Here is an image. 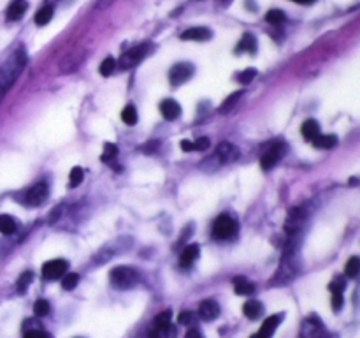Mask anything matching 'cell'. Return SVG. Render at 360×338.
<instances>
[{
    "instance_id": "7",
    "label": "cell",
    "mask_w": 360,
    "mask_h": 338,
    "mask_svg": "<svg viewBox=\"0 0 360 338\" xmlns=\"http://www.w3.org/2000/svg\"><path fill=\"white\" fill-rule=\"evenodd\" d=\"M306 210L304 208H292L286 217V222H285V229L290 236H296V234L301 231L302 226L306 222Z\"/></svg>"
},
{
    "instance_id": "32",
    "label": "cell",
    "mask_w": 360,
    "mask_h": 338,
    "mask_svg": "<svg viewBox=\"0 0 360 338\" xmlns=\"http://www.w3.org/2000/svg\"><path fill=\"white\" fill-rule=\"evenodd\" d=\"M34 280V273L32 271H25L20 278H18V282H16V289H18V293H25L26 289H28V286H30V282Z\"/></svg>"
},
{
    "instance_id": "5",
    "label": "cell",
    "mask_w": 360,
    "mask_h": 338,
    "mask_svg": "<svg viewBox=\"0 0 360 338\" xmlns=\"http://www.w3.org/2000/svg\"><path fill=\"white\" fill-rule=\"evenodd\" d=\"M236 222L228 215H220L213 224V236L216 240H228L236 234Z\"/></svg>"
},
{
    "instance_id": "27",
    "label": "cell",
    "mask_w": 360,
    "mask_h": 338,
    "mask_svg": "<svg viewBox=\"0 0 360 338\" xmlns=\"http://www.w3.org/2000/svg\"><path fill=\"white\" fill-rule=\"evenodd\" d=\"M358 271H360L358 257L357 256L350 257V259H348V263H346V266H344V273H346V276H350V278H355V276L358 275Z\"/></svg>"
},
{
    "instance_id": "4",
    "label": "cell",
    "mask_w": 360,
    "mask_h": 338,
    "mask_svg": "<svg viewBox=\"0 0 360 338\" xmlns=\"http://www.w3.org/2000/svg\"><path fill=\"white\" fill-rule=\"evenodd\" d=\"M149 51H151V46H149V42L139 44V46H136V48H130L128 51H125L123 55H121V59H120V62H118V65H120V69H123V71L136 67L137 64L143 62L144 57H146Z\"/></svg>"
},
{
    "instance_id": "22",
    "label": "cell",
    "mask_w": 360,
    "mask_h": 338,
    "mask_svg": "<svg viewBox=\"0 0 360 338\" xmlns=\"http://www.w3.org/2000/svg\"><path fill=\"white\" fill-rule=\"evenodd\" d=\"M301 132L304 137H308L309 141H313L315 137L320 134V125L315 120H306L304 124L301 125Z\"/></svg>"
},
{
    "instance_id": "12",
    "label": "cell",
    "mask_w": 360,
    "mask_h": 338,
    "mask_svg": "<svg viewBox=\"0 0 360 338\" xmlns=\"http://www.w3.org/2000/svg\"><path fill=\"white\" fill-rule=\"evenodd\" d=\"M160 113H162V117L166 118V120L172 122L181 115V106H179L174 99H163V101L160 102Z\"/></svg>"
},
{
    "instance_id": "15",
    "label": "cell",
    "mask_w": 360,
    "mask_h": 338,
    "mask_svg": "<svg viewBox=\"0 0 360 338\" xmlns=\"http://www.w3.org/2000/svg\"><path fill=\"white\" fill-rule=\"evenodd\" d=\"M26 9H28L26 0H14V2L9 6V9H7V20L18 21L20 18H23V14L26 13Z\"/></svg>"
},
{
    "instance_id": "25",
    "label": "cell",
    "mask_w": 360,
    "mask_h": 338,
    "mask_svg": "<svg viewBox=\"0 0 360 338\" xmlns=\"http://www.w3.org/2000/svg\"><path fill=\"white\" fill-rule=\"evenodd\" d=\"M171 317H172V314L169 312V310L158 314V316L155 317V322H153V328L155 329H169V328H172Z\"/></svg>"
},
{
    "instance_id": "26",
    "label": "cell",
    "mask_w": 360,
    "mask_h": 338,
    "mask_svg": "<svg viewBox=\"0 0 360 338\" xmlns=\"http://www.w3.org/2000/svg\"><path fill=\"white\" fill-rule=\"evenodd\" d=\"M121 120L125 122L127 125H136L137 124V109L134 107L132 104H128V106H125L123 107V111H121Z\"/></svg>"
},
{
    "instance_id": "30",
    "label": "cell",
    "mask_w": 360,
    "mask_h": 338,
    "mask_svg": "<svg viewBox=\"0 0 360 338\" xmlns=\"http://www.w3.org/2000/svg\"><path fill=\"white\" fill-rule=\"evenodd\" d=\"M243 94H244L243 90H237V92H234L232 95H228V97H227V101H225L223 104H221V107H220V111H221V113H225V111L232 109V107L237 104V101H239V97H243Z\"/></svg>"
},
{
    "instance_id": "13",
    "label": "cell",
    "mask_w": 360,
    "mask_h": 338,
    "mask_svg": "<svg viewBox=\"0 0 360 338\" xmlns=\"http://www.w3.org/2000/svg\"><path fill=\"white\" fill-rule=\"evenodd\" d=\"M199 316H201L202 321H214L220 316V306L213 299H206V301H202L199 305Z\"/></svg>"
},
{
    "instance_id": "21",
    "label": "cell",
    "mask_w": 360,
    "mask_h": 338,
    "mask_svg": "<svg viewBox=\"0 0 360 338\" xmlns=\"http://www.w3.org/2000/svg\"><path fill=\"white\" fill-rule=\"evenodd\" d=\"M234 289L237 294L241 296H251L255 293V286L251 282H248L246 278H234Z\"/></svg>"
},
{
    "instance_id": "18",
    "label": "cell",
    "mask_w": 360,
    "mask_h": 338,
    "mask_svg": "<svg viewBox=\"0 0 360 338\" xmlns=\"http://www.w3.org/2000/svg\"><path fill=\"white\" fill-rule=\"evenodd\" d=\"M243 312H244V316H246L248 319H253V321H255V319H258L260 316H262L264 306H262V303H260V301H255V299H250V301L244 303Z\"/></svg>"
},
{
    "instance_id": "3",
    "label": "cell",
    "mask_w": 360,
    "mask_h": 338,
    "mask_svg": "<svg viewBox=\"0 0 360 338\" xmlns=\"http://www.w3.org/2000/svg\"><path fill=\"white\" fill-rule=\"evenodd\" d=\"M109 280L111 286L116 287V289H132L139 284V273L132 266H118L111 271Z\"/></svg>"
},
{
    "instance_id": "1",
    "label": "cell",
    "mask_w": 360,
    "mask_h": 338,
    "mask_svg": "<svg viewBox=\"0 0 360 338\" xmlns=\"http://www.w3.org/2000/svg\"><path fill=\"white\" fill-rule=\"evenodd\" d=\"M25 64H26L25 49L20 48L16 53L11 55V59L7 60L2 67H0V101L4 99L6 92L14 84V81L18 79V76L21 74Z\"/></svg>"
},
{
    "instance_id": "8",
    "label": "cell",
    "mask_w": 360,
    "mask_h": 338,
    "mask_svg": "<svg viewBox=\"0 0 360 338\" xmlns=\"http://www.w3.org/2000/svg\"><path fill=\"white\" fill-rule=\"evenodd\" d=\"M214 159L220 164H231L239 159V148L234 147L228 141H223V143L218 145L216 152H214Z\"/></svg>"
},
{
    "instance_id": "6",
    "label": "cell",
    "mask_w": 360,
    "mask_h": 338,
    "mask_svg": "<svg viewBox=\"0 0 360 338\" xmlns=\"http://www.w3.org/2000/svg\"><path fill=\"white\" fill-rule=\"evenodd\" d=\"M193 76V65L188 62L176 64L169 72V81L172 87H179V84L186 83Z\"/></svg>"
},
{
    "instance_id": "10",
    "label": "cell",
    "mask_w": 360,
    "mask_h": 338,
    "mask_svg": "<svg viewBox=\"0 0 360 338\" xmlns=\"http://www.w3.org/2000/svg\"><path fill=\"white\" fill-rule=\"evenodd\" d=\"M283 152H285V147H283L281 143L273 145V147H271L266 153H264L262 159H260V166H262V169H266V171L273 169L276 164H278L279 160H281Z\"/></svg>"
},
{
    "instance_id": "28",
    "label": "cell",
    "mask_w": 360,
    "mask_h": 338,
    "mask_svg": "<svg viewBox=\"0 0 360 338\" xmlns=\"http://www.w3.org/2000/svg\"><path fill=\"white\" fill-rule=\"evenodd\" d=\"M53 18V7L51 6H44L43 9L39 11V13L36 14V23L37 25H48L49 21H51Z\"/></svg>"
},
{
    "instance_id": "38",
    "label": "cell",
    "mask_w": 360,
    "mask_h": 338,
    "mask_svg": "<svg viewBox=\"0 0 360 338\" xmlns=\"http://www.w3.org/2000/svg\"><path fill=\"white\" fill-rule=\"evenodd\" d=\"M193 319H195V316L191 312H188V310H183V312L178 316L179 324H185V326H190L191 322H193Z\"/></svg>"
},
{
    "instance_id": "46",
    "label": "cell",
    "mask_w": 360,
    "mask_h": 338,
    "mask_svg": "<svg viewBox=\"0 0 360 338\" xmlns=\"http://www.w3.org/2000/svg\"><path fill=\"white\" fill-rule=\"evenodd\" d=\"M293 2H297V4H311L313 0H293Z\"/></svg>"
},
{
    "instance_id": "39",
    "label": "cell",
    "mask_w": 360,
    "mask_h": 338,
    "mask_svg": "<svg viewBox=\"0 0 360 338\" xmlns=\"http://www.w3.org/2000/svg\"><path fill=\"white\" fill-rule=\"evenodd\" d=\"M209 148V139L208 137H199L197 141H193V150L195 152H206Z\"/></svg>"
},
{
    "instance_id": "11",
    "label": "cell",
    "mask_w": 360,
    "mask_h": 338,
    "mask_svg": "<svg viewBox=\"0 0 360 338\" xmlns=\"http://www.w3.org/2000/svg\"><path fill=\"white\" fill-rule=\"evenodd\" d=\"M46 198H48V183L39 182L26 192L25 203L28 206H41L46 201Z\"/></svg>"
},
{
    "instance_id": "35",
    "label": "cell",
    "mask_w": 360,
    "mask_h": 338,
    "mask_svg": "<svg viewBox=\"0 0 360 338\" xmlns=\"http://www.w3.org/2000/svg\"><path fill=\"white\" fill-rule=\"evenodd\" d=\"M49 310H51V306H49V303L46 301V299H37L36 305H34V312H36L37 317H44L49 314Z\"/></svg>"
},
{
    "instance_id": "9",
    "label": "cell",
    "mask_w": 360,
    "mask_h": 338,
    "mask_svg": "<svg viewBox=\"0 0 360 338\" xmlns=\"http://www.w3.org/2000/svg\"><path fill=\"white\" fill-rule=\"evenodd\" d=\"M69 268V263L65 259H53V261H48V263L43 266V276L46 280H55V278H60V276L65 275Z\"/></svg>"
},
{
    "instance_id": "37",
    "label": "cell",
    "mask_w": 360,
    "mask_h": 338,
    "mask_svg": "<svg viewBox=\"0 0 360 338\" xmlns=\"http://www.w3.org/2000/svg\"><path fill=\"white\" fill-rule=\"evenodd\" d=\"M255 76H256L255 69H246V71H243V72L237 74V81H239L241 84H250L251 81H253Z\"/></svg>"
},
{
    "instance_id": "17",
    "label": "cell",
    "mask_w": 360,
    "mask_h": 338,
    "mask_svg": "<svg viewBox=\"0 0 360 338\" xmlns=\"http://www.w3.org/2000/svg\"><path fill=\"white\" fill-rule=\"evenodd\" d=\"M199 252H201L199 250V245H188V247L181 252V256H179V263H181V266L183 268H190L191 264L197 261Z\"/></svg>"
},
{
    "instance_id": "45",
    "label": "cell",
    "mask_w": 360,
    "mask_h": 338,
    "mask_svg": "<svg viewBox=\"0 0 360 338\" xmlns=\"http://www.w3.org/2000/svg\"><path fill=\"white\" fill-rule=\"evenodd\" d=\"M185 338H202V336H201V333H199L197 329H190V331L185 335Z\"/></svg>"
},
{
    "instance_id": "44",
    "label": "cell",
    "mask_w": 360,
    "mask_h": 338,
    "mask_svg": "<svg viewBox=\"0 0 360 338\" xmlns=\"http://www.w3.org/2000/svg\"><path fill=\"white\" fill-rule=\"evenodd\" d=\"M181 150H183V152H193V141L183 139L181 141Z\"/></svg>"
},
{
    "instance_id": "19",
    "label": "cell",
    "mask_w": 360,
    "mask_h": 338,
    "mask_svg": "<svg viewBox=\"0 0 360 338\" xmlns=\"http://www.w3.org/2000/svg\"><path fill=\"white\" fill-rule=\"evenodd\" d=\"M237 53H255L256 51V39L251 34H244L243 37H241L239 44H237L236 48Z\"/></svg>"
},
{
    "instance_id": "42",
    "label": "cell",
    "mask_w": 360,
    "mask_h": 338,
    "mask_svg": "<svg viewBox=\"0 0 360 338\" xmlns=\"http://www.w3.org/2000/svg\"><path fill=\"white\" fill-rule=\"evenodd\" d=\"M329 289L332 291V293H343V289H344V282L341 278H338V280H334V282L331 284V286H329Z\"/></svg>"
},
{
    "instance_id": "41",
    "label": "cell",
    "mask_w": 360,
    "mask_h": 338,
    "mask_svg": "<svg viewBox=\"0 0 360 338\" xmlns=\"http://www.w3.org/2000/svg\"><path fill=\"white\" fill-rule=\"evenodd\" d=\"M25 338H49L48 333L41 331V329H32V331H26Z\"/></svg>"
},
{
    "instance_id": "43",
    "label": "cell",
    "mask_w": 360,
    "mask_h": 338,
    "mask_svg": "<svg viewBox=\"0 0 360 338\" xmlns=\"http://www.w3.org/2000/svg\"><path fill=\"white\" fill-rule=\"evenodd\" d=\"M113 2L114 0H97V2H95V9H99V11L107 9V7H109Z\"/></svg>"
},
{
    "instance_id": "47",
    "label": "cell",
    "mask_w": 360,
    "mask_h": 338,
    "mask_svg": "<svg viewBox=\"0 0 360 338\" xmlns=\"http://www.w3.org/2000/svg\"><path fill=\"white\" fill-rule=\"evenodd\" d=\"M251 338H262V336H258V335H255V336H251Z\"/></svg>"
},
{
    "instance_id": "23",
    "label": "cell",
    "mask_w": 360,
    "mask_h": 338,
    "mask_svg": "<svg viewBox=\"0 0 360 338\" xmlns=\"http://www.w3.org/2000/svg\"><path fill=\"white\" fill-rule=\"evenodd\" d=\"M83 57H78V55H69L60 62V71L62 72H72L79 64H81Z\"/></svg>"
},
{
    "instance_id": "36",
    "label": "cell",
    "mask_w": 360,
    "mask_h": 338,
    "mask_svg": "<svg viewBox=\"0 0 360 338\" xmlns=\"http://www.w3.org/2000/svg\"><path fill=\"white\" fill-rule=\"evenodd\" d=\"M83 178H85L83 169L81 167H74L71 171V175H69V183H71V187H78L79 183L83 182Z\"/></svg>"
},
{
    "instance_id": "16",
    "label": "cell",
    "mask_w": 360,
    "mask_h": 338,
    "mask_svg": "<svg viewBox=\"0 0 360 338\" xmlns=\"http://www.w3.org/2000/svg\"><path fill=\"white\" fill-rule=\"evenodd\" d=\"M281 321H283V316H281V314H278V316H271V317H267L266 321H264L262 328H260L258 336H262V338H269V336L276 331V328H278L279 322H281Z\"/></svg>"
},
{
    "instance_id": "14",
    "label": "cell",
    "mask_w": 360,
    "mask_h": 338,
    "mask_svg": "<svg viewBox=\"0 0 360 338\" xmlns=\"http://www.w3.org/2000/svg\"><path fill=\"white\" fill-rule=\"evenodd\" d=\"M211 30L206 29V26H193V29H186L185 32L181 34V39L185 41H206L211 39Z\"/></svg>"
},
{
    "instance_id": "29",
    "label": "cell",
    "mask_w": 360,
    "mask_h": 338,
    "mask_svg": "<svg viewBox=\"0 0 360 338\" xmlns=\"http://www.w3.org/2000/svg\"><path fill=\"white\" fill-rule=\"evenodd\" d=\"M266 20H267V23H271V25H281V23L286 20V16H285V13H283V11L271 9L269 13L266 14Z\"/></svg>"
},
{
    "instance_id": "24",
    "label": "cell",
    "mask_w": 360,
    "mask_h": 338,
    "mask_svg": "<svg viewBox=\"0 0 360 338\" xmlns=\"http://www.w3.org/2000/svg\"><path fill=\"white\" fill-rule=\"evenodd\" d=\"M18 229L16 220L9 215H0V233L2 234H13Z\"/></svg>"
},
{
    "instance_id": "31",
    "label": "cell",
    "mask_w": 360,
    "mask_h": 338,
    "mask_svg": "<svg viewBox=\"0 0 360 338\" xmlns=\"http://www.w3.org/2000/svg\"><path fill=\"white\" fill-rule=\"evenodd\" d=\"M116 155H118V148H116V145H113V143H107L104 145V152H102V162H113L114 159H116Z\"/></svg>"
},
{
    "instance_id": "34",
    "label": "cell",
    "mask_w": 360,
    "mask_h": 338,
    "mask_svg": "<svg viewBox=\"0 0 360 338\" xmlns=\"http://www.w3.org/2000/svg\"><path fill=\"white\" fill-rule=\"evenodd\" d=\"M79 282V275L78 273H67L62 278V287L65 291H72Z\"/></svg>"
},
{
    "instance_id": "33",
    "label": "cell",
    "mask_w": 360,
    "mask_h": 338,
    "mask_svg": "<svg viewBox=\"0 0 360 338\" xmlns=\"http://www.w3.org/2000/svg\"><path fill=\"white\" fill-rule=\"evenodd\" d=\"M114 69H116V60L113 59V57H107V59L102 60V64H101V74L102 76H111L114 72Z\"/></svg>"
},
{
    "instance_id": "20",
    "label": "cell",
    "mask_w": 360,
    "mask_h": 338,
    "mask_svg": "<svg viewBox=\"0 0 360 338\" xmlns=\"http://www.w3.org/2000/svg\"><path fill=\"white\" fill-rule=\"evenodd\" d=\"M336 143H338V136H334V134H318L315 139H313V145L316 148H325V150L336 147Z\"/></svg>"
},
{
    "instance_id": "40",
    "label": "cell",
    "mask_w": 360,
    "mask_h": 338,
    "mask_svg": "<svg viewBox=\"0 0 360 338\" xmlns=\"http://www.w3.org/2000/svg\"><path fill=\"white\" fill-rule=\"evenodd\" d=\"M332 306H334V310H341V306H343V293H332Z\"/></svg>"
},
{
    "instance_id": "2",
    "label": "cell",
    "mask_w": 360,
    "mask_h": 338,
    "mask_svg": "<svg viewBox=\"0 0 360 338\" xmlns=\"http://www.w3.org/2000/svg\"><path fill=\"white\" fill-rule=\"evenodd\" d=\"M299 270V264L296 259V247H290V250H285V256L279 264V270L273 278H271V286H285L290 280L296 278Z\"/></svg>"
}]
</instances>
